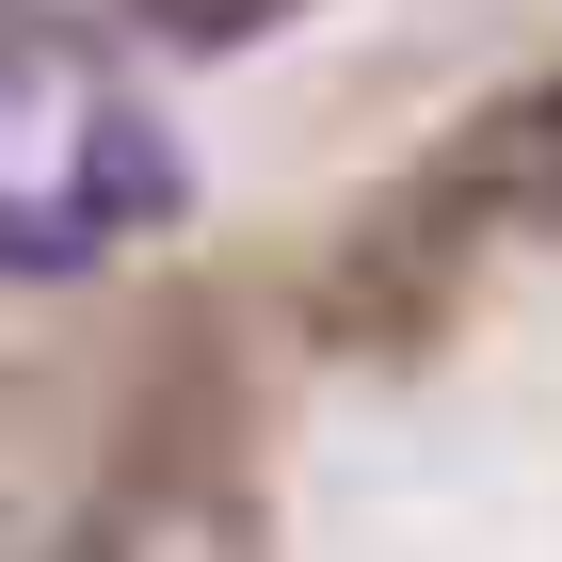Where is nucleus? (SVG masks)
<instances>
[{"instance_id": "f03ea898", "label": "nucleus", "mask_w": 562, "mask_h": 562, "mask_svg": "<svg viewBox=\"0 0 562 562\" xmlns=\"http://www.w3.org/2000/svg\"><path fill=\"white\" fill-rule=\"evenodd\" d=\"M97 241L113 225L81 193H0V290H65V273H97Z\"/></svg>"}, {"instance_id": "f257e3e1", "label": "nucleus", "mask_w": 562, "mask_h": 562, "mask_svg": "<svg viewBox=\"0 0 562 562\" xmlns=\"http://www.w3.org/2000/svg\"><path fill=\"white\" fill-rule=\"evenodd\" d=\"M81 210L97 225H161L177 210V145L145 130V113H97V130H81Z\"/></svg>"}]
</instances>
